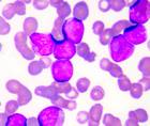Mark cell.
<instances>
[{
	"mask_svg": "<svg viewBox=\"0 0 150 126\" xmlns=\"http://www.w3.org/2000/svg\"><path fill=\"white\" fill-rule=\"evenodd\" d=\"M90 85V80L87 78H81L78 79L77 83H76V88H77V91L81 92V93H84L88 90Z\"/></svg>",
	"mask_w": 150,
	"mask_h": 126,
	"instance_id": "cell-32",
	"label": "cell"
},
{
	"mask_svg": "<svg viewBox=\"0 0 150 126\" xmlns=\"http://www.w3.org/2000/svg\"><path fill=\"white\" fill-rule=\"evenodd\" d=\"M103 124L105 126H120L121 122H120L118 118L114 117L112 114L107 113L103 118Z\"/></svg>",
	"mask_w": 150,
	"mask_h": 126,
	"instance_id": "cell-26",
	"label": "cell"
},
{
	"mask_svg": "<svg viewBox=\"0 0 150 126\" xmlns=\"http://www.w3.org/2000/svg\"><path fill=\"white\" fill-rule=\"evenodd\" d=\"M19 104L17 101H10L6 103V111L8 114H13L15 113V111L18 109Z\"/></svg>",
	"mask_w": 150,
	"mask_h": 126,
	"instance_id": "cell-35",
	"label": "cell"
},
{
	"mask_svg": "<svg viewBox=\"0 0 150 126\" xmlns=\"http://www.w3.org/2000/svg\"><path fill=\"white\" fill-rule=\"evenodd\" d=\"M149 1L137 0L130 6V20L134 25H143L149 20Z\"/></svg>",
	"mask_w": 150,
	"mask_h": 126,
	"instance_id": "cell-4",
	"label": "cell"
},
{
	"mask_svg": "<svg viewBox=\"0 0 150 126\" xmlns=\"http://www.w3.org/2000/svg\"><path fill=\"white\" fill-rule=\"evenodd\" d=\"M63 24H64V19L58 18L55 20V25H54V28L50 32V35H52V38L53 40L57 43H60V42H62L66 40L64 38V35H63Z\"/></svg>",
	"mask_w": 150,
	"mask_h": 126,
	"instance_id": "cell-11",
	"label": "cell"
},
{
	"mask_svg": "<svg viewBox=\"0 0 150 126\" xmlns=\"http://www.w3.org/2000/svg\"><path fill=\"white\" fill-rule=\"evenodd\" d=\"M138 125H139L138 121L132 117H129V119L125 122V126H138Z\"/></svg>",
	"mask_w": 150,
	"mask_h": 126,
	"instance_id": "cell-45",
	"label": "cell"
},
{
	"mask_svg": "<svg viewBox=\"0 0 150 126\" xmlns=\"http://www.w3.org/2000/svg\"><path fill=\"white\" fill-rule=\"evenodd\" d=\"M62 0H50V6H55V8H59L61 4H62Z\"/></svg>",
	"mask_w": 150,
	"mask_h": 126,
	"instance_id": "cell-48",
	"label": "cell"
},
{
	"mask_svg": "<svg viewBox=\"0 0 150 126\" xmlns=\"http://www.w3.org/2000/svg\"><path fill=\"white\" fill-rule=\"evenodd\" d=\"M110 64H112V62H110L108 59H106V58H104V59H102L100 62V66L101 69H103V71H108V69H110Z\"/></svg>",
	"mask_w": 150,
	"mask_h": 126,
	"instance_id": "cell-43",
	"label": "cell"
},
{
	"mask_svg": "<svg viewBox=\"0 0 150 126\" xmlns=\"http://www.w3.org/2000/svg\"><path fill=\"white\" fill-rule=\"evenodd\" d=\"M138 83L143 87V91H149V88H150L149 77H145V76H144V78H142Z\"/></svg>",
	"mask_w": 150,
	"mask_h": 126,
	"instance_id": "cell-42",
	"label": "cell"
},
{
	"mask_svg": "<svg viewBox=\"0 0 150 126\" xmlns=\"http://www.w3.org/2000/svg\"><path fill=\"white\" fill-rule=\"evenodd\" d=\"M40 126H61L64 122V113L58 106L45 108L39 114Z\"/></svg>",
	"mask_w": 150,
	"mask_h": 126,
	"instance_id": "cell-3",
	"label": "cell"
},
{
	"mask_svg": "<svg viewBox=\"0 0 150 126\" xmlns=\"http://www.w3.org/2000/svg\"><path fill=\"white\" fill-rule=\"evenodd\" d=\"M23 28H24V32H25L27 35H30L35 33V30L38 29V22L35 17H28L26 18V20L24 22V25H23Z\"/></svg>",
	"mask_w": 150,
	"mask_h": 126,
	"instance_id": "cell-16",
	"label": "cell"
},
{
	"mask_svg": "<svg viewBox=\"0 0 150 126\" xmlns=\"http://www.w3.org/2000/svg\"><path fill=\"white\" fill-rule=\"evenodd\" d=\"M103 111V106L100 104H97L92 106V108L89 111V125L90 126H98L100 124L101 114Z\"/></svg>",
	"mask_w": 150,
	"mask_h": 126,
	"instance_id": "cell-12",
	"label": "cell"
},
{
	"mask_svg": "<svg viewBox=\"0 0 150 126\" xmlns=\"http://www.w3.org/2000/svg\"><path fill=\"white\" fill-rule=\"evenodd\" d=\"M17 14L16 12V6L15 3H10V4H6L2 10V16L6 19H12L13 16Z\"/></svg>",
	"mask_w": 150,
	"mask_h": 126,
	"instance_id": "cell-22",
	"label": "cell"
},
{
	"mask_svg": "<svg viewBox=\"0 0 150 126\" xmlns=\"http://www.w3.org/2000/svg\"><path fill=\"white\" fill-rule=\"evenodd\" d=\"M88 14H89V10H88L87 3L84 2V1H81V2L75 4L74 10H73L74 18L83 22V20H85L88 17Z\"/></svg>",
	"mask_w": 150,
	"mask_h": 126,
	"instance_id": "cell-13",
	"label": "cell"
},
{
	"mask_svg": "<svg viewBox=\"0 0 150 126\" xmlns=\"http://www.w3.org/2000/svg\"><path fill=\"white\" fill-rule=\"evenodd\" d=\"M92 31L94 34L101 35V33L104 31V24L102 22H96L92 26Z\"/></svg>",
	"mask_w": 150,
	"mask_h": 126,
	"instance_id": "cell-38",
	"label": "cell"
},
{
	"mask_svg": "<svg viewBox=\"0 0 150 126\" xmlns=\"http://www.w3.org/2000/svg\"><path fill=\"white\" fill-rule=\"evenodd\" d=\"M138 69L143 73V75L145 77H149L150 74V58L146 57L144 59H142L141 62H139V65H138Z\"/></svg>",
	"mask_w": 150,
	"mask_h": 126,
	"instance_id": "cell-24",
	"label": "cell"
},
{
	"mask_svg": "<svg viewBox=\"0 0 150 126\" xmlns=\"http://www.w3.org/2000/svg\"><path fill=\"white\" fill-rule=\"evenodd\" d=\"M6 88L10 93H13V94H18L19 92H21V90L24 88V85H23L21 82L17 81V80L12 79V80H9V81L6 82Z\"/></svg>",
	"mask_w": 150,
	"mask_h": 126,
	"instance_id": "cell-19",
	"label": "cell"
},
{
	"mask_svg": "<svg viewBox=\"0 0 150 126\" xmlns=\"http://www.w3.org/2000/svg\"><path fill=\"white\" fill-rule=\"evenodd\" d=\"M110 56L115 62H121L131 57L134 52V46L130 44L125 36L119 34L110 40Z\"/></svg>",
	"mask_w": 150,
	"mask_h": 126,
	"instance_id": "cell-1",
	"label": "cell"
},
{
	"mask_svg": "<svg viewBox=\"0 0 150 126\" xmlns=\"http://www.w3.org/2000/svg\"><path fill=\"white\" fill-rule=\"evenodd\" d=\"M42 69H43V67L41 65L40 61H32L31 63H29L28 71L30 75H38V74H40L42 72Z\"/></svg>",
	"mask_w": 150,
	"mask_h": 126,
	"instance_id": "cell-31",
	"label": "cell"
},
{
	"mask_svg": "<svg viewBox=\"0 0 150 126\" xmlns=\"http://www.w3.org/2000/svg\"><path fill=\"white\" fill-rule=\"evenodd\" d=\"M99 9L101 10V12H107L110 9V0H100L99 1Z\"/></svg>",
	"mask_w": 150,
	"mask_h": 126,
	"instance_id": "cell-41",
	"label": "cell"
},
{
	"mask_svg": "<svg viewBox=\"0 0 150 126\" xmlns=\"http://www.w3.org/2000/svg\"><path fill=\"white\" fill-rule=\"evenodd\" d=\"M84 24L76 18L64 20L63 24V35L66 40L72 42L73 44H79L84 35Z\"/></svg>",
	"mask_w": 150,
	"mask_h": 126,
	"instance_id": "cell-5",
	"label": "cell"
},
{
	"mask_svg": "<svg viewBox=\"0 0 150 126\" xmlns=\"http://www.w3.org/2000/svg\"><path fill=\"white\" fill-rule=\"evenodd\" d=\"M27 125L28 126H40V123H39V120H38V119L30 118V119L27 120Z\"/></svg>",
	"mask_w": 150,
	"mask_h": 126,
	"instance_id": "cell-46",
	"label": "cell"
},
{
	"mask_svg": "<svg viewBox=\"0 0 150 126\" xmlns=\"http://www.w3.org/2000/svg\"><path fill=\"white\" fill-rule=\"evenodd\" d=\"M57 13H58V17L60 18H67L68 16L71 14V8H70V4L66 1H63L62 4L57 9Z\"/></svg>",
	"mask_w": 150,
	"mask_h": 126,
	"instance_id": "cell-23",
	"label": "cell"
},
{
	"mask_svg": "<svg viewBox=\"0 0 150 126\" xmlns=\"http://www.w3.org/2000/svg\"><path fill=\"white\" fill-rule=\"evenodd\" d=\"M35 94L39 95V96H42V97L48 98V99H52L54 96H56L58 93H57L55 90H54L52 87H44V85H40V87H37L35 90Z\"/></svg>",
	"mask_w": 150,
	"mask_h": 126,
	"instance_id": "cell-15",
	"label": "cell"
},
{
	"mask_svg": "<svg viewBox=\"0 0 150 126\" xmlns=\"http://www.w3.org/2000/svg\"><path fill=\"white\" fill-rule=\"evenodd\" d=\"M50 102L53 103L55 106H58L60 108H67V109H69V110H74L75 108H76V103L72 99H69V101H67L64 99L63 97H61L59 94H57L56 96H54Z\"/></svg>",
	"mask_w": 150,
	"mask_h": 126,
	"instance_id": "cell-14",
	"label": "cell"
},
{
	"mask_svg": "<svg viewBox=\"0 0 150 126\" xmlns=\"http://www.w3.org/2000/svg\"><path fill=\"white\" fill-rule=\"evenodd\" d=\"M123 36L127 41L134 45H139L147 40L146 28L143 25H131L123 30Z\"/></svg>",
	"mask_w": 150,
	"mask_h": 126,
	"instance_id": "cell-7",
	"label": "cell"
},
{
	"mask_svg": "<svg viewBox=\"0 0 150 126\" xmlns=\"http://www.w3.org/2000/svg\"><path fill=\"white\" fill-rule=\"evenodd\" d=\"M33 6L38 10H44L46 9L47 6L50 4V1L48 0H35L33 1Z\"/></svg>",
	"mask_w": 150,
	"mask_h": 126,
	"instance_id": "cell-39",
	"label": "cell"
},
{
	"mask_svg": "<svg viewBox=\"0 0 150 126\" xmlns=\"http://www.w3.org/2000/svg\"><path fill=\"white\" fill-rule=\"evenodd\" d=\"M10 30H11V27H10L9 24H8L3 18L0 19V34L1 35L8 34L10 32Z\"/></svg>",
	"mask_w": 150,
	"mask_h": 126,
	"instance_id": "cell-36",
	"label": "cell"
},
{
	"mask_svg": "<svg viewBox=\"0 0 150 126\" xmlns=\"http://www.w3.org/2000/svg\"><path fill=\"white\" fill-rule=\"evenodd\" d=\"M32 98V95H31V92L29 91L28 89L24 87V88L21 90V92L18 93V102L19 106H24V105H27L29 102L31 101Z\"/></svg>",
	"mask_w": 150,
	"mask_h": 126,
	"instance_id": "cell-18",
	"label": "cell"
},
{
	"mask_svg": "<svg viewBox=\"0 0 150 126\" xmlns=\"http://www.w3.org/2000/svg\"><path fill=\"white\" fill-rule=\"evenodd\" d=\"M76 48H75V44H73L72 42L64 40V41L57 43L54 49V56L57 60L60 59H66V60H70L71 58L75 55Z\"/></svg>",
	"mask_w": 150,
	"mask_h": 126,
	"instance_id": "cell-8",
	"label": "cell"
},
{
	"mask_svg": "<svg viewBox=\"0 0 150 126\" xmlns=\"http://www.w3.org/2000/svg\"><path fill=\"white\" fill-rule=\"evenodd\" d=\"M52 74L56 82H68L73 75V65L70 60L60 59L52 64Z\"/></svg>",
	"mask_w": 150,
	"mask_h": 126,
	"instance_id": "cell-6",
	"label": "cell"
},
{
	"mask_svg": "<svg viewBox=\"0 0 150 126\" xmlns=\"http://www.w3.org/2000/svg\"><path fill=\"white\" fill-rule=\"evenodd\" d=\"M117 82H118V87L121 91H129L130 88H131V81H130V79L125 75H123V74L120 77H118Z\"/></svg>",
	"mask_w": 150,
	"mask_h": 126,
	"instance_id": "cell-25",
	"label": "cell"
},
{
	"mask_svg": "<svg viewBox=\"0 0 150 126\" xmlns=\"http://www.w3.org/2000/svg\"><path fill=\"white\" fill-rule=\"evenodd\" d=\"M130 92H131V96L135 99L142 97L143 95V87L139 83H131V88H130Z\"/></svg>",
	"mask_w": 150,
	"mask_h": 126,
	"instance_id": "cell-27",
	"label": "cell"
},
{
	"mask_svg": "<svg viewBox=\"0 0 150 126\" xmlns=\"http://www.w3.org/2000/svg\"><path fill=\"white\" fill-rule=\"evenodd\" d=\"M27 38H28V35L26 34L24 31L17 32L14 36V42H15V46L17 48V50L21 52L23 57L25 58L26 60H32L35 55V51L32 50V48L28 47Z\"/></svg>",
	"mask_w": 150,
	"mask_h": 126,
	"instance_id": "cell-9",
	"label": "cell"
},
{
	"mask_svg": "<svg viewBox=\"0 0 150 126\" xmlns=\"http://www.w3.org/2000/svg\"><path fill=\"white\" fill-rule=\"evenodd\" d=\"M107 72L110 73L112 77H116V78L120 77V76L123 74L121 67H120V66H118L117 64H115V63H112V64H110V69H108V71H107Z\"/></svg>",
	"mask_w": 150,
	"mask_h": 126,
	"instance_id": "cell-34",
	"label": "cell"
},
{
	"mask_svg": "<svg viewBox=\"0 0 150 126\" xmlns=\"http://www.w3.org/2000/svg\"><path fill=\"white\" fill-rule=\"evenodd\" d=\"M40 63L43 69H47V67H50V65L52 64V61H50V58H48V57H42L40 59Z\"/></svg>",
	"mask_w": 150,
	"mask_h": 126,
	"instance_id": "cell-44",
	"label": "cell"
},
{
	"mask_svg": "<svg viewBox=\"0 0 150 126\" xmlns=\"http://www.w3.org/2000/svg\"><path fill=\"white\" fill-rule=\"evenodd\" d=\"M32 50L35 55L47 57L50 55L54 54V49L56 46V42L54 41L52 35L45 34V33H33L30 36Z\"/></svg>",
	"mask_w": 150,
	"mask_h": 126,
	"instance_id": "cell-2",
	"label": "cell"
},
{
	"mask_svg": "<svg viewBox=\"0 0 150 126\" xmlns=\"http://www.w3.org/2000/svg\"><path fill=\"white\" fill-rule=\"evenodd\" d=\"M104 94H105V92H104L103 88L100 85H97L92 89V91L90 93L91 99L92 101H101L104 97Z\"/></svg>",
	"mask_w": 150,
	"mask_h": 126,
	"instance_id": "cell-29",
	"label": "cell"
},
{
	"mask_svg": "<svg viewBox=\"0 0 150 126\" xmlns=\"http://www.w3.org/2000/svg\"><path fill=\"white\" fill-rule=\"evenodd\" d=\"M27 125V119L23 114H11L9 117L6 126H25Z\"/></svg>",
	"mask_w": 150,
	"mask_h": 126,
	"instance_id": "cell-17",
	"label": "cell"
},
{
	"mask_svg": "<svg viewBox=\"0 0 150 126\" xmlns=\"http://www.w3.org/2000/svg\"><path fill=\"white\" fill-rule=\"evenodd\" d=\"M115 35H114V33H112V29L108 28V29H104V31L101 33L100 35V42L101 44L103 45H107L108 43H110V41L112 40V38H114Z\"/></svg>",
	"mask_w": 150,
	"mask_h": 126,
	"instance_id": "cell-30",
	"label": "cell"
},
{
	"mask_svg": "<svg viewBox=\"0 0 150 126\" xmlns=\"http://www.w3.org/2000/svg\"><path fill=\"white\" fill-rule=\"evenodd\" d=\"M89 121V112L86 111H79L77 114V122L79 124H85Z\"/></svg>",
	"mask_w": 150,
	"mask_h": 126,
	"instance_id": "cell-37",
	"label": "cell"
},
{
	"mask_svg": "<svg viewBox=\"0 0 150 126\" xmlns=\"http://www.w3.org/2000/svg\"><path fill=\"white\" fill-rule=\"evenodd\" d=\"M50 87L55 90V91L60 94V93H63V94L67 95V97L69 99H75V98L78 96V91L72 88V85H70L69 81L68 82H53Z\"/></svg>",
	"mask_w": 150,
	"mask_h": 126,
	"instance_id": "cell-10",
	"label": "cell"
},
{
	"mask_svg": "<svg viewBox=\"0 0 150 126\" xmlns=\"http://www.w3.org/2000/svg\"><path fill=\"white\" fill-rule=\"evenodd\" d=\"M129 117L134 118L138 122H147L148 121V114L144 109H137V110L134 111H130Z\"/></svg>",
	"mask_w": 150,
	"mask_h": 126,
	"instance_id": "cell-21",
	"label": "cell"
},
{
	"mask_svg": "<svg viewBox=\"0 0 150 126\" xmlns=\"http://www.w3.org/2000/svg\"><path fill=\"white\" fill-rule=\"evenodd\" d=\"M8 120H9V116H8V113H1L0 114V121H1V125L2 126H6Z\"/></svg>",
	"mask_w": 150,
	"mask_h": 126,
	"instance_id": "cell-47",
	"label": "cell"
},
{
	"mask_svg": "<svg viewBox=\"0 0 150 126\" xmlns=\"http://www.w3.org/2000/svg\"><path fill=\"white\" fill-rule=\"evenodd\" d=\"M110 9H112L116 12L121 11L127 6V2H125V0H110Z\"/></svg>",
	"mask_w": 150,
	"mask_h": 126,
	"instance_id": "cell-33",
	"label": "cell"
},
{
	"mask_svg": "<svg viewBox=\"0 0 150 126\" xmlns=\"http://www.w3.org/2000/svg\"><path fill=\"white\" fill-rule=\"evenodd\" d=\"M76 52H77L79 57L86 59L90 55V49H89L88 44H86V43H79L77 45V47H76Z\"/></svg>",
	"mask_w": 150,
	"mask_h": 126,
	"instance_id": "cell-28",
	"label": "cell"
},
{
	"mask_svg": "<svg viewBox=\"0 0 150 126\" xmlns=\"http://www.w3.org/2000/svg\"><path fill=\"white\" fill-rule=\"evenodd\" d=\"M129 26H131V24H130V22H128V20H119L118 22L114 24V26H112L110 29H112L114 35L117 36V35L120 34L125 28H128Z\"/></svg>",
	"mask_w": 150,
	"mask_h": 126,
	"instance_id": "cell-20",
	"label": "cell"
},
{
	"mask_svg": "<svg viewBox=\"0 0 150 126\" xmlns=\"http://www.w3.org/2000/svg\"><path fill=\"white\" fill-rule=\"evenodd\" d=\"M15 6H16V12L18 15H24L26 13V8H25V1H15Z\"/></svg>",
	"mask_w": 150,
	"mask_h": 126,
	"instance_id": "cell-40",
	"label": "cell"
}]
</instances>
